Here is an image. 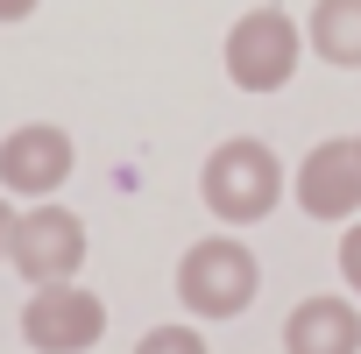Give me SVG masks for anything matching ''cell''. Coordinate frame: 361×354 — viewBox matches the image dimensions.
<instances>
[{
	"mask_svg": "<svg viewBox=\"0 0 361 354\" xmlns=\"http://www.w3.org/2000/svg\"><path fill=\"white\" fill-rule=\"evenodd\" d=\"M255 291H262V262L241 234H206V241H192L177 255V305L192 319H206V326L241 319L255 305Z\"/></svg>",
	"mask_w": 361,
	"mask_h": 354,
	"instance_id": "1",
	"label": "cell"
},
{
	"mask_svg": "<svg viewBox=\"0 0 361 354\" xmlns=\"http://www.w3.org/2000/svg\"><path fill=\"white\" fill-rule=\"evenodd\" d=\"M283 185H290V177H283L276 149L255 142V135L220 142V149L206 156V170H199V199H206V213H213L220 227H255V220H269L276 199H283Z\"/></svg>",
	"mask_w": 361,
	"mask_h": 354,
	"instance_id": "2",
	"label": "cell"
},
{
	"mask_svg": "<svg viewBox=\"0 0 361 354\" xmlns=\"http://www.w3.org/2000/svg\"><path fill=\"white\" fill-rule=\"evenodd\" d=\"M8 269H15L29 291H43V283H78V269H85V220H78L71 206H57V199L22 206V213L8 220Z\"/></svg>",
	"mask_w": 361,
	"mask_h": 354,
	"instance_id": "3",
	"label": "cell"
},
{
	"mask_svg": "<svg viewBox=\"0 0 361 354\" xmlns=\"http://www.w3.org/2000/svg\"><path fill=\"white\" fill-rule=\"evenodd\" d=\"M227 78L241 92H283L305 64V29L283 15V8H248L234 29H227Z\"/></svg>",
	"mask_w": 361,
	"mask_h": 354,
	"instance_id": "4",
	"label": "cell"
},
{
	"mask_svg": "<svg viewBox=\"0 0 361 354\" xmlns=\"http://www.w3.org/2000/svg\"><path fill=\"white\" fill-rule=\"evenodd\" d=\"M22 340L29 354H92L106 340V298L85 283H43L22 305Z\"/></svg>",
	"mask_w": 361,
	"mask_h": 354,
	"instance_id": "5",
	"label": "cell"
},
{
	"mask_svg": "<svg viewBox=\"0 0 361 354\" xmlns=\"http://www.w3.org/2000/svg\"><path fill=\"white\" fill-rule=\"evenodd\" d=\"M71 135L57 121H22L8 142H0V192L8 199H57L71 185Z\"/></svg>",
	"mask_w": 361,
	"mask_h": 354,
	"instance_id": "6",
	"label": "cell"
},
{
	"mask_svg": "<svg viewBox=\"0 0 361 354\" xmlns=\"http://www.w3.org/2000/svg\"><path fill=\"white\" fill-rule=\"evenodd\" d=\"M290 192H298V206L312 213V220H354L361 213V142L354 135H333V142H319L305 163H298V177H290Z\"/></svg>",
	"mask_w": 361,
	"mask_h": 354,
	"instance_id": "7",
	"label": "cell"
},
{
	"mask_svg": "<svg viewBox=\"0 0 361 354\" xmlns=\"http://www.w3.org/2000/svg\"><path fill=\"white\" fill-rule=\"evenodd\" d=\"M283 354H361V312H354V298L319 291V298L290 305V319H283Z\"/></svg>",
	"mask_w": 361,
	"mask_h": 354,
	"instance_id": "8",
	"label": "cell"
},
{
	"mask_svg": "<svg viewBox=\"0 0 361 354\" xmlns=\"http://www.w3.org/2000/svg\"><path fill=\"white\" fill-rule=\"evenodd\" d=\"M305 50H319L333 71H361V0H319L305 22Z\"/></svg>",
	"mask_w": 361,
	"mask_h": 354,
	"instance_id": "9",
	"label": "cell"
},
{
	"mask_svg": "<svg viewBox=\"0 0 361 354\" xmlns=\"http://www.w3.org/2000/svg\"><path fill=\"white\" fill-rule=\"evenodd\" d=\"M135 354H213V347H206V333H199V326L163 319V326H149V333L135 340Z\"/></svg>",
	"mask_w": 361,
	"mask_h": 354,
	"instance_id": "10",
	"label": "cell"
},
{
	"mask_svg": "<svg viewBox=\"0 0 361 354\" xmlns=\"http://www.w3.org/2000/svg\"><path fill=\"white\" fill-rule=\"evenodd\" d=\"M340 283H347V298L361 305V213H354L347 234H340Z\"/></svg>",
	"mask_w": 361,
	"mask_h": 354,
	"instance_id": "11",
	"label": "cell"
},
{
	"mask_svg": "<svg viewBox=\"0 0 361 354\" xmlns=\"http://www.w3.org/2000/svg\"><path fill=\"white\" fill-rule=\"evenodd\" d=\"M36 15V0H0V22H29Z\"/></svg>",
	"mask_w": 361,
	"mask_h": 354,
	"instance_id": "12",
	"label": "cell"
},
{
	"mask_svg": "<svg viewBox=\"0 0 361 354\" xmlns=\"http://www.w3.org/2000/svg\"><path fill=\"white\" fill-rule=\"evenodd\" d=\"M8 220H15V199L0 192V262H8Z\"/></svg>",
	"mask_w": 361,
	"mask_h": 354,
	"instance_id": "13",
	"label": "cell"
},
{
	"mask_svg": "<svg viewBox=\"0 0 361 354\" xmlns=\"http://www.w3.org/2000/svg\"><path fill=\"white\" fill-rule=\"evenodd\" d=\"M354 142H361V135H354Z\"/></svg>",
	"mask_w": 361,
	"mask_h": 354,
	"instance_id": "14",
	"label": "cell"
}]
</instances>
